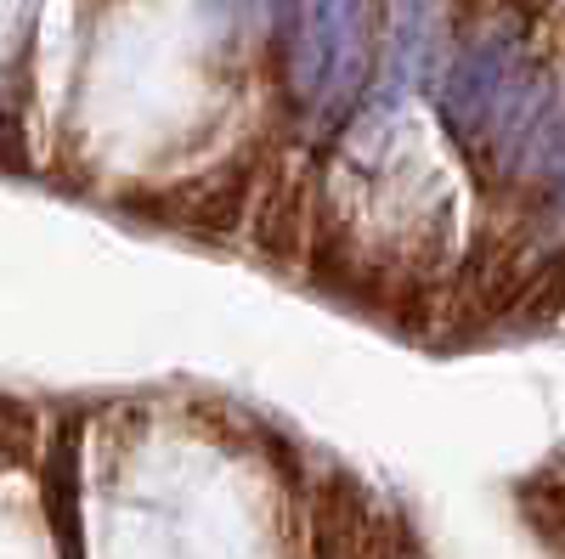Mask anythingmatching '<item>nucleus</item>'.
Segmentation results:
<instances>
[{
	"label": "nucleus",
	"instance_id": "1",
	"mask_svg": "<svg viewBox=\"0 0 565 559\" xmlns=\"http://www.w3.org/2000/svg\"><path fill=\"white\" fill-rule=\"evenodd\" d=\"M356 52V0H300V40H295V85L322 90L328 74Z\"/></svg>",
	"mask_w": 565,
	"mask_h": 559
}]
</instances>
